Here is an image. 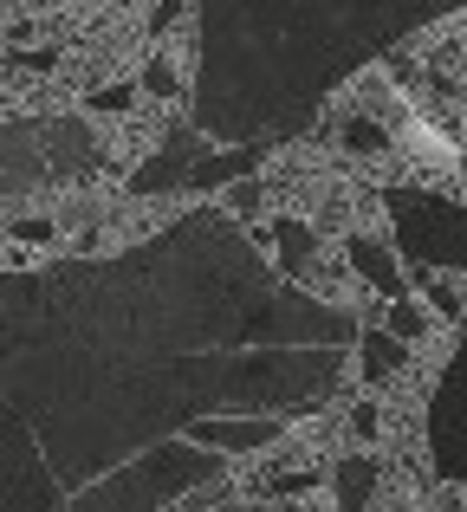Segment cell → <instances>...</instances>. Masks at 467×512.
Returning a JSON list of instances; mask_svg holds the SVG:
<instances>
[{
	"label": "cell",
	"mask_w": 467,
	"mask_h": 512,
	"mask_svg": "<svg viewBox=\"0 0 467 512\" xmlns=\"http://www.w3.org/2000/svg\"><path fill=\"white\" fill-rule=\"evenodd\" d=\"M98 163V143L85 124H20L0 130V188H39L72 182Z\"/></svg>",
	"instance_id": "obj_1"
},
{
	"label": "cell",
	"mask_w": 467,
	"mask_h": 512,
	"mask_svg": "<svg viewBox=\"0 0 467 512\" xmlns=\"http://www.w3.org/2000/svg\"><path fill=\"white\" fill-rule=\"evenodd\" d=\"M396 221V240L416 266H442V273H467V208L442 195H416V188H390L383 195Z\"/></svg>",
	"instance_id": "obj_2"
},
{
	"label": "cell",
	"mask_w": 467,
	"mask_h": 512,
	"mask_svg": "<svg viewBox=\"0 0 467 512\" xmlns=\"http://www.w3.org/2000/svg\"><path fill=\"white\" fill-rule=\"evenodd\" d=\"M344 260H351V273L364 279V286H377L383 299H396V292H409V279L396 273V253L383 247V240H370V234H351V240H344Z\"/></svg>",
	"instance_id": "obj_3"
},
{
	"label": "cell",
	"mask_w": 467,
	"mask_h": 512,
	"mask_svg": "<svg viewBox=\"0 0 467 512\" xmlns=\"http://www.w3.org/2000/svg\"><path fill=\"white\" fill-rule=\"evenodd\" d=\"M357 363H364V383H390V376H403L409 370V338H396L390 325H370V331H357Z\"/></svg>",
	"instance_id": "obj_4"
},
{
	"label": "cell",
	"mask_w": 467,
	"mask_h": 512,
	"mask_svg": "<svg viewBox=\"0 0 467 512\" xmlns=\"http://www.w3.org/2000/svg\"><path fill=\"white\" fill-rule=\"evenodd\" d=\"M377 487H383V461H377V454H364V448L344 454V461L331 467V500H338V506H370V500H377Z\"/></svg>",
	"instance_id": "obj_5"
},
{
	"label": "cell",
	"mask_w": 467,
	"mask_h": 512,
	"mask_svg": "<svg viewBox=\"0 0 467 512\" xmlns=\"http://www.w3.org/2000/svg\"><path fill=\"white\" fill-rule=\"evenodd\" d=\"M416 286H422V305L435 318H461V292L442 279V266H416Z\"/></svg>",
	"instance_id": "obj_6"
},
{
	"label": "cell",
	"mask_w": 467,
	"mask_h": 512,
	"mask_svg": "<svg viewBox=\"0 0 467 512\" xmlns=\"http://www.w3.org/2000/svg\"><path fill=\"white\" fill-rule=\"evenodd\" d=\"M390 331H396V338H409V344L429 338V305H416L409 292H396V299H390Z\"/></svg>",
	"instance_id": "obj_7"
},
{
	"label": "cell",
	"mask_w": 467,
	"mask_h": 512,
	"mask_svg": "<svg viewBox=\"0 0 467 512\" xmlns=\"http://www.w3.org/2000/svg\"><path fill=\"white\" fill-rule=\"evenodd\" d=\"M130 104H137V85H124V78H117V85L85 91V111H91V117H124Z\"/></svg>",
	"instance_id": "obj_8"
},
{
	"label": "cell",
	"mask_w": 467,
	"mask_h": 512,
	"mask_svg": "<svg viewBox=\"0 0 467 512\" xmlns=\"http://www.w3.org/2000/svg\"><path fill=\"white\" fill-rule=\"evenodd\" d=\"M137 91H150V98H176L182 91V78H176V65L156 52V59H143V78H137Z\"/></svg>",
	"instance_id": "obj_9"
},
{
	"label": "cell",
	"mask_w": 467,
	"mask_h": 512,
	"mask_svg": "<svg viewBox=\"0 0 467 512\" xmlns=\"http://www.w3.org/2000/svg\"><path fill=\"white\" fill-rule=\"evenodd\" d=\"M383 143L390 137H383V124H370V117H351V124H344V150L351 156H377Z\"/></svg>",
	"instance_id": "obj_10"
},
{
	"label": "cell",
	"mask_w": 467,
	"mask_h": 512,
	"mask_svg": "<svg viewBox=\"0 0 467 512\" xmlns=\"http://www.w3.org/2000/svg\"><path fill=\"white\" fill-rule=\"evenodd\" d=\"M344 428H351V441H377L383 435V409L377 402H357V409L344 415Z\"/></svg>",
	"instance_id": "obj_11"
},
{
	"label": "cell",
	"mask_w": 467,
	"mask_h": 512,
	"mask_svg": "<svg viewBox=\"0 0 467 512\" xmlns=\"http://www.w3.org/2000/svg\"><path fill=\"white\" fill-rule=\"evenodd\" d=\"M7 234L26 247H46V240H59V221H7Z\"/></svg>",
	"instance_id": "obj_12"
},
{
	"label": "cell",
	"mask_w": 467,
	"mask_h": 512,
	"mask_svg": "<svg viewBox=\"0 0 467 512\" xmlns=\"http://www.w3.org/2000/svg\"><path fill=\"white\" fill-rule=\"evenodd\" d=\"M176 20H182V0H156L150 7V33H169Z\"/></svg>",
	"instance_id": "obj_13"
},
{
	"label": "cell",
	"mask_w": 467,
	"mask_h": 512,
	"mask_svg": "<svg viewBox=\"0 0 467 512\" xmlns=\"http://www.w3.org/2000/svg\"><path fill=\"white\" fill-rule=\"evenodd\" d=\"M13 65H26V72H46V65H59V52H13Z\"/></svg>",
	"instance_id": "obj_14"
},
{
	"label": "cell",
	"mask_w": 467,
	"mask_h": 512,
	"mask_svg": "<svg viewBox=\"0 0 467 512\" xmlns=\"http://www.w3.org/2000/svg\"><path fill=\"white\" fill-rule=\"evenodd\" d=\"M461 169H467V156H461Z\"/></svg>",
	"instance_id": "obj_15"
}]
</instances>
